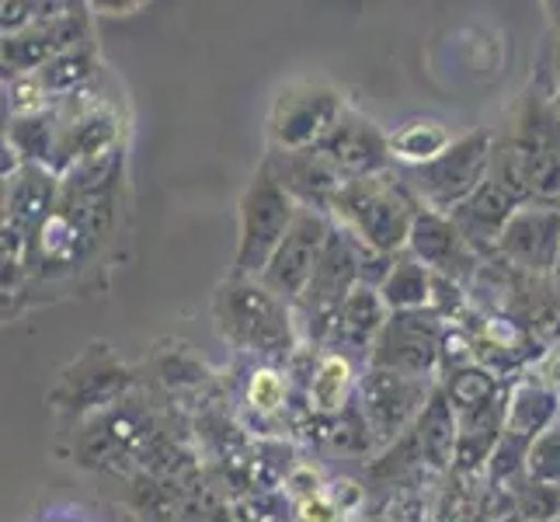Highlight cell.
<instances>
[{
  "mask_svg": "<svg viewBox=\"0 0 560 522\" xmlns=\"http://www.w3.org/2000/svg\"><path fill=\"white\" fill-rule=\"evenodd\" d=\"M491 178L518 202H560V105L550 81H536L515 112V126L494 143Z\"/></svg>",
  "mask_w": 560,
  "mask_h": 522,
  "instance_id": "6da1fadb",
  "label": "cell"
},
{
  "mask_svg": "<svg viewBox=\"0 0 560 522\" xmlns=\"http://www.w3.org/2000/svg\"><path fill=\"white\" fill-rule=\"evenodd\" d=\"M209 311L217 335L255 362L289 366L303 348L296 306L272 293L261 279L226 276L212 293Z\"/></svg>",
  "mask_w": 560,
  "mask_h": 522,
  "instance_id": "7a4b0ae2",
  "label": "cell"
},
{
  "mask_svg": "<svg viewBox=\"0 0 560 522\" xmlns=\"http://www.w3.org/2000/svg\"><path fill=\"white\" fill-rule=\"evenodd\" d=\"M421 209L424 206L394 167L373 178L345 182L327 217L359 247L376 251V255H404Z\"/></svg>",
  "mask_w": 560,
  "mask_h": 522,
  "instance_id": "3957f363",
  "label": "cell"
},
{
  "mask_svg": "<svg viewBox=\"0 0 560 522\" xmlns=\"http://www.w3.org/2000/svg\"><path fill=\"white\" fill-rule=\"evenodd\" d=\"M161 432L164 429L153 408L132 394L115 408L98 411L77 425L70 456L84 471H140L143 456L161 439Z\"/></svg>",
  "mask_w": 560,
  "mask_h": 522,
  "instance_id": "277c9868",
  "label": "cell"
},
{
  "mask_svg": "<svg viewBox=\"0 0 560 522\" xmlns=\"http://www.w3.org/2000/svg\"><path fill=\"white\" fill-rule=\"evenodd\" d=\"M300 217V202L276 182V174L265 164L250 174L237 202V251L230 276L261 279L268 262L276 258L289 227Z\"/></svg>",
  "mask_w": 560,
  "mask_h": 522,
  "instance_id": "5b68a950",
  "label": "cell"
},
{
  "mask_svg": "<svg viewBox=\"0 0 560 522\" xmlns=\"http://www.w3.org/2000/svg\"><path fill=\"white\" fill-rule=\"evenodd\" d=\"M557 421H560L557 386L547 376H536V373L512 376L509 404H505V432H501V442L488 463L485 485L494 491H509L515 480L526 474L529 446Z\"/></svg>",
  "mask_w": 560,
  "mask_h": 522,
  "instance_id": "8992f818",
  "label": "cell"
},
{
  "mask_svg": "<svg viewBox=\"0 0 560 522\" xmlns=\"http://www.w3.org/2000/svg\"><path fill=\"white\" fill-rule=\"evenodd\" d=\"M494 143L498 137L491 129H470L453 140L446 153H439L432 164L421 167H397L418 202L424 209L450 212L467 202L474 192L491 178V161H494Z\"/></svg>",
  "mask_w": 560,
  "mask_h": 522,
  "instance_id": "52a82bcc",
  "label": "cell"
},
{
  "mask_svg": "<svg viewBox=\"0 0 560 522\" xmlns=\"http://www.w3.org/2000/svg\"><path fill=\"white\" fill-rule=\"evenodd\" d=\"M112 199H81L63 192L56 209L38 227V234L28 251V268L43 276H60L70 268L84 265L98 241L108 234Z\"/></svg>",
  "mask_w": 560,
  "mask_h": 522,
  "instance_id": "ba28073f",
  "label": "cell"
},
{
  "mask_svg": "<svg viewBox=\"0 0 560 522\" xmlns=\"http://www.w3.org/2000/svg\"><path fill=\"white\" fill-rule=\"evenodd\" d=\"M132 391H137V373L105 341H91L67 370H60L49 391V404L56 415L81 425L91 415L108 411L119 401L132 397Z\"/></svg>",
  "mask_w": 560,
  "mask_h": 522,
  "instance_id": "9c48e42d",
  "label": "cell"
},
{
  "mask_svg": "<svg viewBox=\"0 0 560 522\" xmlns=\"http://www.w3.org/2000/svg\"><path fill=\"white\" fill-rule=\"evenodd\" d=\"M349 112L345 91L324 77H303L279 88L268 108V140L272 150H317L320 140Z\"/></svg>",
  "mask_w": 560,
  "mask_h": 522,
  "instance_id": "30bf717a",
  "label": "cell"
},
{
  "mask_svg": "<svg viewBox=\"0 0 560 522\" xmlns=\"http://www.w3.org/2000/svg\"><path fill=\"white\" fill-rule=\"evenodd\" d=\"M439 380H418V376H400L390 370H373L365 366L355 404L365 418V429L373 439V456L390 450L397 439H404L415 421L421 418L424 404L432 401Z\"/></svg>",
  "mask_w": 560,
  "mask_h": 522,
  "instance_id": "8fae6325",
  "label": "cell"
},
{
  "mask_svg": "<svg viewBox=\"0 0 560 522\" xmlns=\"http://www.w3.org/2000/svg\"><path fill=\"white\" fill-rule=\"evenodd\" d=\"M442 332H446V321L435 317L432 311L390 314V321H386V327L370 348L365 366H373V370H390L400 376L439 380Z\"/></svg>",
  "mask_w": 560,
  "mask_h": 522,
  "instance_id": "7c38bea8",
  "label": "cell"
},
{
  "mask_svg": "<svg viewBox=\"0 0 560 522\" xmlns=\"http://www.w3.org/2000/svg\"><path fill=\"white\" fill-rule=\"evenodd\" d=\"M331 234H335L331 217H324V212H317V209H303L300 206V217H296L293 227H289L285 241L276 251V258L268 262L261 282L272 289V293H279L282 300H289L296 306L303 300V293H306V286H311L314 272H317V265L324 258V247H327V241H331Z\"/></svg>",
  "mask_w": 560,
  "mask_h": 522,
  "instance_id": "4fadbf2b",
  "label": "cell"
},
{
  "mask_svg": "<svg viewBox=\"0 0 560 522\" xmlns=\"http://www.w3.org/2000/svg\"><path fill=\"white\" fill-rule=\"evenodd\" d=\"M56 123H60V147H56V174H63L88 158L122 143V123L98 94H73V98L56 105Z\"/></svg>",
  "mask_w": 560,
  "mask_h": 522,
  "instance_id": "5bb4252c",
  "label": "cell"
},
{
  "mask_svg": "<svg viewBox=\"0 0 560 522\" xmlns=\"http://www.w3.org/2000/svg\"><path fill=\"white\" fill-rule=\"evenodd\" d=\"M560 255V206L550 202H526L518 206L512 223L498 241V262L523 276L550 279Z\"/></svg>",
  "mask_w": 560,
  "mask_h": 522,
  "instance_id": "9a60e30c",
  "label": "cell"
},
{
  "mask_svg": "<svg viewBox=\"0 0 560 522\" xmlns=\"http://www.w3.org/2000/svg\"><path fill=\"white\" fill-rule=\"evenodd\" d=\"M408 255L429 268L432 276H442L463 289H470L480 265H485V258L467 244V237L459 234L456 223L446 212H435V209L418 212L411 237H408Z\"/></svg>",
  "mask_w": 560,
  "mask_h": 522,
  "instance_id": "2e32d148",
  "label": "cell"
},
{
  "mask_svg": "<svg viewBox=\"0 0 560 522\" xmlns=\"http://www.w3.org/2000/svg\"><path fill=\"white\" fill-rule=\"evenodd\" d=\"M327 161L338 167L345 182H359V178H373V174L394 171L390 158V137L355 108H349L338 119V126L327 132L317 147Z\"/></svg>",
  "mask_w": 560,
  "mask_h": 522,
  "instance_id": "e0dca14e",
  "label": "cell"
},
{
  "mask_svg": "<svg viewBox=\"0 0 560 522\" xmlns=\"http://www.w3.org/2000/svg\"><path fill=\"white\" fill-rule=\"evenodd\" d=\"M261 164L276 174V182L303 209H317L324 217L331 212L338 192L345 188L338 167L320 150H272Z\"/></svg>",
  "mask_w": 560,
  "mask_h": 522,
  "instance_id": "ac0fdd59",
  "label": "cell"
},
{
  "mask_svg": "<svg viewBox=\"0 0 560 522\" xmlns=\"http://www.w3.org/2000/svg\"><path fill=\"white\" fill-rule=\"evenodd\" d=\"M518 206L523 202H518L505 185L488 178L467 202L450 212V220L456 223V230L467 237V244L477 251V255L491 262L498 255V241L518 212Z\"/></svg>",
  "mask_w": 560,
  "mask_h": 522,
  "instance_id": "d6986e66",
  "label": "cell"
},
{
  "mask_svg": "<svg viewBox=\"0 0 560 522\" xmlns=\"http://www.w3.org/2000/svg\"><path fill=\"white\" fill-rule=\"evenodd\" d=\"M359 383H362V373L352 352L324 348L314 359L311 376H306L303 408L311 411V418H338L341 411H349L355 404Z\"/></svg>",
  "mask_w": 560,
  "mask_h": 522,
  "instance_id": "ffe728a7",
  "label": "cell"
},
{
  "mask_svg": "<svg viewBox=\"0 0 560 522\" xmlns=\"http://www.w3.org/2000/svg\"><path fill=\"white\" fill-rule=\"evenodd\" d=\"M411 439H415V446H418L424 474H432V477L453 474L459 425H456V411H453L450 397L442 394V386H435L432 401L424 404L421 418L415 421V429H411Z\"/></svg>",
  "mask_w": 560,
  "mask_h": 522,
  "instance_id": "44dd1931",
  "label": "cell"
},
{
  "mask_svg": "<svg viewBox=\"0 0 560 522\" xmlns=\"http://www.w3.org/2000/svg\"><path fill=\"white\" fill-rule=\"evenodd\" d=\"M390 321V311L380 297V289L373 286H355L352 297L341 303L338 311V324H335V335H331V348H341V352H365L370 359V348L380 338V332Z\"/></svg>",
  "mask_w": 560,
  "mask_h": 522,
  "instance_id": "7402d4cb",
  "label": "cell"
},
{
  "mask_svg": "<svg viewBox=\"0 0 560 522\" xmlns=\"http://www.w3.org/2000/svg\"><path fill=\"white\" fill-rule=\"evenodd\" d=\"M509 314L523 321L529 327V335L544 348L560 345V286L553 279L515 272V293Z\"/></svg>",
  "mask_w": 560,
  "mask_h": 522,
  "instance_id": "603a6c76",
  "label": "cell"
},
{
  "mask_svg": "<svg viewBox=\"0 0 560 522\" xmlns=\"http://www.w3.org/2000/svg\"><path fill=\"white\" fill-rule=\"evenodd\" d=\"M153 373H158L161 386L171 397H196L217 386V373L191 352V345L185 341H167L153 356Z\"/></svg>",
  "mask_w": 560,
  "mask_h": 522,
  "instance_id": "cb8c5ba5",
  "label": "cell"
},
{
  "mask_svg": "<svg viewBox=\"0 0 560 522\" xmlns=\"http://www.w3.org/2000/svg\"><path fill=\"white\" fill-rule=\"evenodd\" d=\"M432 289H435V276L404 251V255H397L390 272H386V279L380 282V297L390 314H421L432 311Z\"/></svg>",
  "mask_w": 560,
  "mask_h": 522,
  "instance_id": "d4e9b609",
  "label": "cell"
},
{
  "mask_svg": "<svg viewBox=\"0 0 560 522\" xmlns=\"http://www.w3.org/2000/svg\"><path fill=\"white\" fill-rule=\"evenodd\" d=\"M4 147H11L22 164H38L56 171V147H60V123H56V105L38 115H18L8 123Z\"/></svg>",
  "mask_w": 560,
  "mask_h": 522,
  "instance_id": "484cf974",
  "label": "cell"
},
{
  "mask_svg": "<svg viewBox=\"0 0 560 522\" xmlns=\"http://www.w3.org/2000/svg\"><path fill=\"white\" fill-rule=\"evenodd\" d=\"M509 383L505 376H498L488 366H467V370H456V373H446L439 376V386L442 394L450 397L453 411L456 415H470V411H480V408H491V404L505 401L509 397Z\"/></svg>",
  "mask_w": 560,
  "mask_h": 522,
  "instance_id": "4316f807",
  "label": "cell"
},
{
  "mask_svg": "<svg viewBox=\"0 0 560 522\" xmlns=\"http://www.w3.org/2000/svg\"><path fill=\"white\" fill-rule=\"evenodd\" d=\"M453 132L439 119H411L390 132V158L394 167H421L432 164L439 153L453 147Z\"/></svg>",
  "mask_w": 560,
  "mask_h": 522,
  "instance_id": "83f0119b",
  "label": "cell"
},
{
  "mask_svg": "<svg viewBox=\"0 0 560 522\" xmlns=\"http://www.w3.org/2000/svg\"><path fill=\"white\" fill-rule=\"evenodd\" d=\"M94 70H98V53H94V46H77V49L60 53L56 60H49L43 70H35V81L43 84L52 105H60L73 98V94L88 91V84L94 81Z\"/></svg>",
  "mask_w": 560,
  "mask_h": 522,
  "instance_id": "f1b7e54d",
  "label": "cell"
},
{
  "mask_svg": "<svg viewBox=\"0 0 560 522\" xmlns=\"http://www.w3.org/2000/svg\"><path fill=\"white\" fill-rule=\"evenodd\" d=\"M244 404L258 418H282L293 408V380H289L285 366H272V362L250 366L244 380Z\"/></svg>",
  "mask_w": 560,
  "mask_h": 522,
  "instance_id": "f546056e",
  "label": "cell"
},
{
  "mask_svg": "<svg viewBox=\"0 0 560 522\" xmlns=\"http://www.w3.org/2000/svg\"><path fill=\"white\" fill-rule=\"evenodd\" d=\"M122 161H126V147H112L98 158H88L81 164H73L63 174V192L81 199H112L115 185L122 178Z\"/></svg>",
  "mask_w": 560,
  "mask_h": 522,
  "instance_id": "4dcf8cb0",
  "label": "cell"
},
{
  "mask_svg": "<svg viewBox=\"0 0 560 522\" xmlns=\"http://www.w3.org/2000/svg\"><path fill=\"white\" fill-rule=\"evenodd\" d=\"M526 477L533 480V485H544V488H557L560 491V421L550 425V429L529 446Z\"/></svg>",
  "mask_w": 560,
  "mask_h": 522,
  "instance_id": "1f68e13d",
  "label": "cell"
},
{
  "mask_svg": "<svg viewBox=\"0 0 560 522\" xmlns=\"http://www.w3.org/2000/svg\"><path fill=\"white\" fill-rule=\"evenodd\" d=\"M241 522H293V501L282 495V488L272 491H250L234 498Z\"/></svg>",
  "mask_w": 560,
  "mask_h": 522,
  "instance_id": "d6a6232c",
  "label": "cell"
},
{
  "mask_svg": "<svg viewBox=\"0 0 560 522\" xmlns=\"http://www.w3.org/2000/svg\"><path fill=\"white\" fill-rule=\"evenodd\" d=\"M49 108H52V98L43 91V84L35 81V73L11 77V81H8V112H11V119H18V115H38V112H49Z\"/></svg>",
  "mask_w": 560,
  "mask_h": 522,
  "instance_id": "836d02e7",
  "label": "cell"
},
{
  "mask_svg": "<svg viewBox=\"0 0 560 522\" xmlns=\"http://www.w3.org/2000/svg\"><path fill=\"white\" fill-rule=\"evenodd\" d=\"M327 491V477L314 467V463H300L296 460V467L285 474L282 480V495L293 501V506H300V501H311L317 495Z\"/></svg>",
  "mask_w": 560,
  "mask_h": 522,
  "instance_id": "e575fe53",
  "label": "cell"
},
{
  "mask_svg": "<svg viewBox=\"0 0 560 522\" xmlns=\"http://www.w3.org/2000/svg\"><path fill=\"white\" fill-rule=\"evenodd\" d=\"M327 498H331L335 506L352 519V515H359L365 509V501H370V488L359 485V480H352V477H335V480H327Z\"/></svg>",
  "mask_w": 560,
  "mask_h": 522,
  "instance_id": "d590c367",
  "label": "cell"
},
{
  "mask_svg": "<svg viewBox=\"0 0 560 522\" xmlns=\"http://www.w3.org/2000/svg\"><path fill=\"white\" fill-rule=\"evenodd\" d=\"M293 522H349V515H345L324 491V495H317L311 501H300V506H293Z\"/></svg>",
  "mask_w": 560,
  "mask_h": 522,
  "instance_id": "8d00e7d4",
  "label": "cell"
},
{
  "mask_svg": "<svg viewBox=\"0 0 560 522\" xmlns=\"http://www.w3.org/2000/svg\"><path fill=\"white\" fill-rule=\"evenodd\" d=\"M202 522H241L234 498H212L202 509Z\"/></svg>",
  "mask_w": 560,
  "mask_h": 522,
  "instance_id": "74e56055",
  "label": "cell"
},
{
  "mask_svg": "<svg viewBox=\"0 0 560 522\" xmlns=\"http://www.w3.org/2000/svg\"><path fill=\"white\" fill-rule=\"evenodd\" d=\"M550 81L560 94V18H557V25H553V46H550Z\"/></svg>",
  "mask_w": 560,
  "mask_h": 522,
  "instance_id": "f35d334b",
  "label": "cell"
},
{
  "mask_svg": "<svg viewBox=\"0 0 560 522\" xmlns=\"http://www.w3.org/2000/svg\"><path fill=\"white\" fill-rule=\"evenodd\" d=\"M365 522H394V519L380 512V515H365Z\"/></svg>",
  "mask_w": 560,
  "mask_h": 522,
  "instance_id": "ab89813d",
  "label": "cell"
},
{
  "mask_svg": "<svg viewBox=\"0 0 560 522\" xmlns=\"http://www.w3.org/2000/svg\"><path fill=\"white\" fill-rule=\"evenodd\" d=\"M46 522H81V519H73V515H52V519H46Z\"/></svg>",
  "mask_w": 560,
  "mask_h": 522,
  "instance_id": "60d3db41",
  "label": "cell"
},
{
  "mask_svg": "<svg viewBox=\"0 0 560 522\" xmlns=\"http://www.w3.org/2000/svg\"><path fill=\"white\" fill-rule=\"evenodd\" d=\"M550 279H553V282L560 286V255H557V265H553V276H550Z\"/></svg>",
  "mask_w": 560,
  "mask_h": 522,
  "instance_id": "b9f144b4",
  "label": "cell"
},
{
  "mask_svg": "<svg viewBox=\"0 0 560 522\" xmlns=\"http://www.w3.org/2000/svg\"><path fill=\"white\" fill-rule=\"evenodd\" d=\"M557 105H560V94H557Z\"/></svg>",
  "mask_w": 560,
  "mask_h": 522,
  "instance_id": "7bdbcfd3",
  "label": "cell"
},
{
  "mask_svg": "<svg viewBox=\"0 0 560 522\" xmlns=\"http://www.w3.org/2000/svg\"><path fill=\"white\" fill-rule=\"evenodd\" d=\"M557 206H560V202H557Z\"/></svg>",
  "mask_w": 560,
  "mask_h": 522,
  "instance_id": "ee69618b",
  "label": "cell"
}]
</instances>
